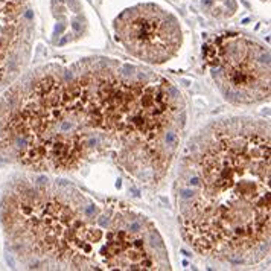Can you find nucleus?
<instances>
[{"mask_svg":"<svg viewBox=\"0 0 271 271\" xmlns=\"http://www.w3.org/2000/svg\"><path fill=\"white\" fill-rule=\"evenodd\" d=\"M203 57L212 79L227 102L253 105L270 96V50L239 32L210 37Z\"/></svg>","mask_w":271,"mask_h":271,"instance_id":"20e7f679","label":"nucleus"},{"mask_svg":"<svg viewBox=\"0 0 271 271\" xmlns=\"http://www.w3.org/2000/svg\"><path fill=\"white\" fill-rule=\"evenodd\" d=\"M111 32L123 52L148 66H165L175 59L186 40L174 12L148 0L120 9L111 20Z\"/></svg>","mask_w":271,"mask_h":271,"instance_id":"39448f33","label":"nucleus"},{"mask_svg":"<svg viewBox=\"0 0 271 271\" xmlns=\"http://www.w3.org/2000/svg\"><path fill=\"white\" fill-rule=\"evenodd\" d=\"M186 128V101L163 75L107 57L47 64L0 95V160L73 174L110 162L157 187Z\"/></svg>","mask_w":271,"mask_h":271,"instance_id":"f257e3e1","label":"nucleus"},{"mask_svg":"<svg viewBox=\"0 0 271 271\" xmlns=\"http://www.w3.org/2000/svg\"><path fill=\"white\" fill-rule=\"evenodd\" d=\"M34 18L28 0H0V95L17 81L31 57Z\"/></svg>","mask_w":271,"mask_h":271,"instance_id":"423d86ee","label":"nucleus"},{"mask_svg":"<svg viewBox=\"0 0 271 271\" xmlns=\"http://www.w3.org/2000/svg\"><path fill=\"white\" fill-rule=\"evenodd\" d=\"M5 236L31 270H169L154 221L136 206L96 198L66 180L18 178L0 204Z\"/></svg>","mask_w":271,"mask_h":271,"instance_id":"7ed1b4c3","label":"nucleus"},{"mask_svg":"<svg viewBox=\"0 0 271 271\" xmlns=\"http://www.w3.org/2000/svg\"><path fill=\"white\" fill-rule=\"evenodd\" d=\"M200 3L206 14L216 20L230 18L238 12L236 0H200Z\"/></svg>","mask_w":271,"mask_h":271,"instance_id":"0eeeda50","label":"nucleus"},{"mask_svg":"<svg viewBox=\"0 0 271 271\" xmlns=\"http://www.w3.org/2000/svg\"><path fill=\"white\" fill-rule=\"evenodd\" d=\"M181 236L200 256L251 267L270 254V123L230 118L184 149L175 180Z\"/></svg>","mask_w":271,"mask_h":271,"instance_id":"f03ea898","label":"nucleus"}]
</instances>
